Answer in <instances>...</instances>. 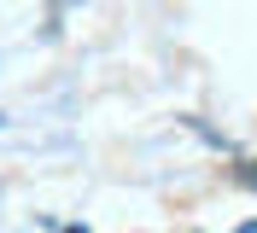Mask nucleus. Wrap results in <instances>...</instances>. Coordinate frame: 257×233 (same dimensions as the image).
I'll list each match as a JSON object with an SVG mask.
<instances>
[{"mask_svg":"<svg viewBox=\"0 0 257 233\" xmlns=\"http://www.w3.org/2000/svg\"><path fill=\"white\" fill-rule=\"evenodd\" d=\"M240 186H257V157H251V163L240 169Z\"/></svg>","mask_w":257,"mask_h":233,"instance_id":"f257e3e1","label":"nucleus"},{"mask_svg":"<svg viewBox=\"0 0 257 233\" xmlns=\"http://www.w3.org/2000/svg\"><path fill=\"white\" fill-rule=\"evenodd\" d=\"M240 233H257V221H240Z\"/></svg>","mask_w":257,"mask_h":233,"instance_id":"f03ea898","label":"nucleus"},{"mask_svg":"<svg viewBox=\"0 0 257 233\" xmlns=\"http://www.w3.org/2000/svg\"><path fill=\"white\" fill-rule=\"evenodd\" d=\"M64 233H88V227H64Z\"/></svg>","mask_w":257,"mask_h":233,"instance_id":"7ed1b4c3","label":"nucleus"}]
</instances>
